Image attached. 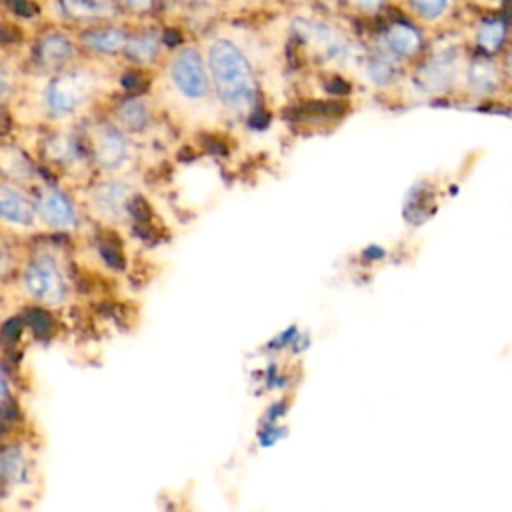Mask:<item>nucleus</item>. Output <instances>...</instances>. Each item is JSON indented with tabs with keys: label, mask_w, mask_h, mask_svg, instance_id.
<instances>
[{
	"label": "nucleus",
	"mask_w": 512,
	"mask_h": 512,
	"mask_svg": "<svg viewBox=\"0 0 512 512\" xmlns=\"http://www.w3.org/2000/svg\"><path fill=\"white\" fill-rule=\"evenodd\" d=\"M204 56L218 110L232 120H248L258 108L260 88L244 46L222 34L206 44Z\"/></svg>",
	"instance_id": "f257e3e1"
},
{
	"label": "nucleus",
	"mask_w": 512,
	"mask_h": 512,
	"mask_svg": "<svg viewBox=\"0 0 512 512\" xmlns=\"http://www.w3.org/2000/svg\"><path fill=\"white\" fill-rule=\"evenodd\" d=\"M164 82L170 102L184 112L218 108L212 92L206 56L194 44H180L164 66Z\"/></svg>",
	"instance_id": "f03ea898"
},
{
	"label": "nucleus",
	"mask_w": 512,
	"mask_h": 512,
	"mask_svg": "<svg viewBox=\"0 0 512 512\" xmlns=\"http://www.w3.org/2000/svg\"><path fill=\"white\" fill-rule=\"evenodd\" d=\"M100 90V78L94 70L76 62L64 70L48 74L38 94L40 114L54 124H66L80 116Z\"/></svg>",
	"instance_id": "7ed1b4c3"
},
{
	"label": "nucleus",
	"mask_w": 512,
	"mask_h": 512,
	"mask_svg": "<svg viewBox=\"0 0 512 512\" xmlns=\"http://www.w3.org/2000/svg\"><path fill=\"white\" fill-rule=\"evenodd\" d=\"M20 284L24 294L46 308H56L70 298V278L64 264L52 252H38L22 268Z\"/></svg>",
	"instance_id": "20e7f679"
},
{
	"label": "nucleus",
	"mask_w": 512,
	"mask_h": 512,
	"mask_svg": "<svg viewBox=\"0 0 512 512\" xmlns=\"http://www.w3.org/2000/svg\"><path fill=\"white\" fill-rule=\"evenodd\" d=\"M86 148L92 164L102 174H128L136 164V142L112 120L96 122L86 132Z\"/></svg>",
	"instance_id": "39448f33"
},
{
	"label": "nucleus",
	"mask_w": 512,
	"mask_h": 512,
	"mask_svg": "<svg viewBox=\"0 0 512 512\" xmlns=\"http://www.w3.org/2000/svg\"><path fill=\"white\" fill-rule=\"evenodd\" d=\"M136 186L128 174H102L86 190V210L104 224H122L130 216Z\"/></svg>",
	"instance_id": "423d86ee"
},
{
	"label": "nucleus",
	"mask_w": 512,
	"mask_h": 512,
	"mask_svg": "<svg viewBox=\"0 0 512 512\" xmlns=\"http://www.w3.org/2000/svg\"><path fill=\"white\" fill-rule=\"evenodd\" d=\"M0 228L28 234L40 228L36 196L22 184L0 178Z\"/></svg>",
	"instance_id": "0eeeda50"
},
{
	"label": "nucleus",
	"mask_w": 512,
	"mask_h": 512,
	"mask_svg": "<svg viewBox=\"0 0 512 512\" xmlns=\"http://www.w3.org/2000/svg\"><path fill=\"white\" fill-rule=\"evenodd\" d=\"M34 196L42 228L52 232H74L80 226V208L66 190L46 184L38 188Z\"/></svg>",
	"instance_id": "6e6552de"
},
{
	"label": "nucleus",
	"mask_w": 512,
	"mask_h": 512,
	"mask_svg": "<svg viewBox=\"0 0 512 512\" xmlns=\"http://www.w3.org/2000/svg\"><path fill=\"white\" fill-rule=\"evenodd\" d=\"M376 46L392 54L396 60H414L426 46V36L416 20L398 18L390 20L386 26H382L380 36L376 40Z\"/></svg>",
	"instance_id": "1a4fd4ad"
},
{
	"label": "nucleus",
	"mask_w": 512,
	"mask_h": 512,
	"mask_svg": "<svg viewBox=\"0 0 512 512\" xmlns=\"http://www.w3.org/2000/svg\"><path fill=\"white\" fill-rule=\"evenodd\" d=\"M80 44L70 34L62 30H48L44 32L34 48L36 64L42 72L52 74L72 66L78 58Z\"/></svg>",
	"instance_id": "9d476101"
},
{
	"label": "nucleus",
	"mask_w": 512,
	"mask_h": 512,
	"mask_svg": "<svg viewBox=\"0 0 512 512\" xmlns=\"http://www.w3.org/2000/svg\"><path fill=\"white\" fill-rule=\"evenodd\" d=\"M130 34L132 32L126 26H120L114 20H108V22L86 26L78 36V44L80 48H84L88 54L96 58H114L124 54Z\"/></svg>",
	"instance_id": "9b49d317"
},
{
	"label": "nucleus",
	"mask_w": 512,
	"mask_h": 512,
	"mask_svg": "<svg viewBox=\"0 0 512 512\" xmlns=\"http://www.w3.org/2000/svg\"><path fill=\"white\" fill-rule=\"evenodd\" d=\"M56 4L66 20L84 26L114 20L122 12L116 0H56Z\"/></svg>",
	"instance_id": "f8f14e48"
},
{
	"label": "nucleus",
	"mask_w": 512,
	"mask_h": 512,
	"mask_svg": "<svg viewBox=\"0 0 512 512\" xmlns=\"http://www.w3.org/2000/svg\"><path fill=\"white\" fill-rule=\"evenodd\" d=\"M110 120L118 124L124 132H128L132 138H136L150 130L154 114L150 102L144 96H126L116 104Z\"/></svg>",
	"instance_id": "ddd939ff"
},
{
	"label": "nucleus",
	"mask_w": 512,
	"mask_h": 512,
	"mask_svg": "<svg viewBox=\"0 0 512 512\" xmlns=\"http://www.w3.org/2000/svg\"><path fill=\"white\" fill-rule=\"evenodd\" d=\"M472 40L482 54L494 56L510 44V24L504 16L488 14L476 22Z\"/></svg>",
	"instance_id": "4468645a"
},
{
	"label": "nucleus",
	"mask_w": 512,
	"mask_h": 512,
	"mask_svg": "<svg viewBox=\"0 0 512 512\" xmlns=\"http://www.w3.org/2000/svg\"><path fill=\"white\" fill-rule=\"evenodd\" d=\"M164 34L152 28H142L130 34L124 56L136 66H152L160 60L164 48Z\"/></svg>",
	"instance_id": "2eb2a0df"
},
{
	"label": "nucleus",
	"mask_w": 512,
	"mask_h": 512,
	"mask_svg": "<svg viewBox=\"0 0 512 512\" xmlns=\"http://www.w3.org/2000/svg\"><path fill=\"white\" fill-rule=\"evenodd\" d=\"M458 52L454 48L432 54L426 62H422L418 80L430 90L444 88L458 74Z\"/></svg>",
	"instance_id": "dca6fc26"
},
{
	"label": "nucleus",
	"mask_w": 512,
	"mask_h": 512,
	"mask_svg": "<svg viewBox=\"0 0 512 512\" xmlns=\"http://www.w3.org/2000/svg\"><path fill=\"white\" fill-rule=\"evenodd\" d=\"M44 158L58 168L76 170L84 164L80 142L70 132H56L44 142Z\"/></svg>",
	"instance_id": "f3484780"
},
{
	"label": "nucleus",
	"mask_w": 512,
	"mask_h": 512,
	"mask_svg": "<svg viewBox=\"0 0 512 512\" xmlns=\"http://www.w3.org/2000/svg\"><path fill=\"white\" fill-rule=\"evenodd\" d=\"M28 478V456L16 446L0 450V496H12Z\"/></svg>",
	"instance_id": "a211bd4d"
},
{
	"label": "nucleus",
	"mask_w": 512,
	"mask_h": 512,
	"mask_svg": "<svg viewBox=\"0 0 512 512\" xmlns=\"http://www.w3.org/2000/svg\"><path fill=\"white\" fill-rule=\"evenodd\" d=\"M0 174L6 180L26 186L28 182L34 180L36 172L32 162L24 156V152L8 144V146H0Z\"/></svg>",
	"instance_id": "6ab92c4d"
},
{
	"label": "nucleus",
	"mask_w": 512,
	"mask_h": 512,
	"mask_svg": "<svg viewBox=\"0 0 512 512\" xmlns=\"http://www.w3.org/2000/svg\"><path fill=\"white\" fill-rule=\"evenodd\" d=\"M466 82L476 92H490L500 82V68L490 56H476L466 66Z\"/></svg>",
	"instance_id": "aec40b11"
},
{
	"label": "nucleus",
	"mask_w": 512,
	"mask_h": 512,
	"mask_svg": "<svg viewBox=\"0 0 512 512\" xmlns=\"http://www.w3.org/2000/svg\"><path fill=\"white\" fill-rule=\"evenodd\" d=\"M410 16L420 24L442 22L452 6V0H404Z\"/></svg>",
	"instance_id": "412c9836"
},
{
	"label": "nucleus",
	"mask_w": 512,
	"mask_h": 512,
	"mask_svg": "<svg viewBox=\"0 0 512 512\" xmlns=\"http://www.w3.org/2000/svg\"><path fill=\"white\" fill-rule=\"evenodd\" d=\"M20 88V76L14 64L8 60H0V106H6L12 102V98L18 94Z\"/></svg>",
	"instance_id": "4be33fe9"
},
{
	"label": "nucleus",
	"mask_w": 512,
	"mask_h": 512,
	"mask_svg": "<svg viewBox=\"0 0 512 512\" xmlns=\"http://www.w3.org/2000/svg\"><path fill=\"white\" fill-rule=\"evenodd\" d=\"M344 2L354 14L364 18L380 16L388 6V0H344Z\"/></svg>",
	"instance_id": "5701e85b"
},
{
	"label": "nucleus",
	"mask_w": 512,
	"mask_h": 512,
	"mask_svg": "<svg viewBox=\"0 0 512 512\" xmlns=\"http://www.w3.org/2000/svg\"><path fill=\"white\" fill-rule=\"evenodd\" d=\"M116 2L120 4L122 10L132 12V14H138V16L152 12V8H154V4H156V0H116Z\"/></svg>",
	"instance_id": "b1692460"
},
{
	"label": "nucleus",
	"mask_w": 512,
	"mask_h": 512,
	"mask_svg": "<svg viewBox=\"0 0 512 512\" xmlns=\"http://www.w3.org/2000/svg\"><path fill=\"white\" fill-rule=\"evenodd\" d=\"M6 6L18 16H32L36 12L30 0H6Z\"/></svg>",
	"instance_id": "393cba45"
},
{
	"label": "nucleus",
	"mask_w": 512,
	"mask_h": 512,
	"mask_svg": "<svg viewBox=\"0 0 512 512\" xmlns=\"http://www.w3.org/2000/svg\"><path fill=\"white\" fill-rule=\"evenodd\" d=\"M6 398H8V380H6V376H4V372L0 368V406L4 404Z\"/></svg>",
	"instance_id": "a878e982"
},
{
	"label": "nucleus",
	"mask_w": 512,
	"mask_h": 512,
	"mask_svg": "<svg viewBox=\"0 0 512 512\" xmlns=\"http://www.w3.org/2000/svg\"><path fill=\"white\" fill-rule=\"evenodd\" d=\"M504 70L512 76V44L506 48V56H504Z\"/></svg>",
	"instance_id": "bb28decb"
},
{
	"label": "nucleus",
	"mask_w": 512,
	"mask_h": 512,
	"mask_svg": "<svg viewBox=\"0 0 512 512\" xmlns=\"http://www.w3.org/2000/svg\"><path fill=\"white\" fill-rule=\"evenodd\" d=\"M188 2H196V4H200V2H212V0H188Z\"/></svg>",
	"instance_id": "cd10ccee"
}]
</instances>
